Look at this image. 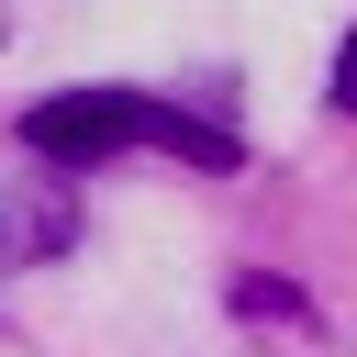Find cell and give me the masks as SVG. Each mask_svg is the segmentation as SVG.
I'll use <instances>...</instances> for the list:
<instances>
[{
    "label": "cell",
    "mask_w": 357,
    "mask_h": 357,
    "mask_svg": "<svg viewBox=\"0 0 357 357\" xmlns=\"http://www.w3.org/2000/svg\"><path fill=\"white\" fill-rule=\"evenodd\" d=\"M22 145H33L45 167H100V156H123V145H156V156H190V167H234V156H245L212 112L156 100V89H112V78L33 100V112H22Z\"/></svg>",
    "instance_id": "6da1fadb"
},
{
    "label": "cell",
    "mask_w": 357,
    "mask_h": 357,
    "mask_svg": "<svg viewBox=\"0 0 357 357\" xmlns=\"http://www.w3.org/2000/svg\"><path fill=\"white\" fill-rule=\"evenodd\" d=\"M234 301L245 312H301V290H279V279H234Z\"/></svg>",
    "instance_id": "7a4b0ae2"
},
{
    "label": "cell",
    "mask_w": 357,
    "mask_h": 357,
    "mask_svg": "<svg viewBox=\"0 0 357 357\" xmlns=\"http://www.w3.org/2000/svg\"><path fill=\"white\" fill-rule=\"evenodd\" d=\"M335 112H357V33L335 45Z\"/></svg>",
    "instance_id": "3957f363"
}]
</instances>
